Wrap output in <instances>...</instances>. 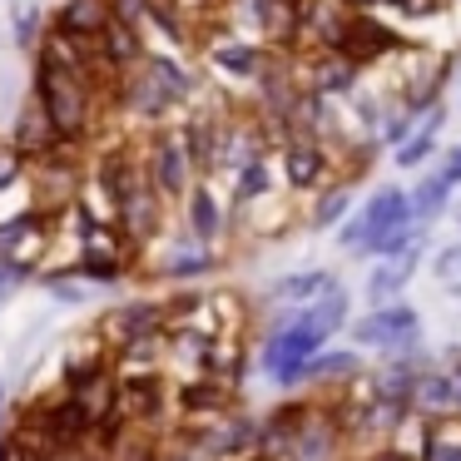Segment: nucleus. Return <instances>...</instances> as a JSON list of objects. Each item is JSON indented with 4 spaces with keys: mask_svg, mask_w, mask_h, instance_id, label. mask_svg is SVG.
I'll use <instances>...</instances> for the list:
<instances>
[{
    "mask_svg": "<svg viewBox=\"0 0 461 461\" xmlns=\"http://www.w3.org/2000/svg\"><path fill=\"white\" fill-rule=\"evenodd\" d=\"M338 243L357 258H397L411 243H421V223L411 219L407 189H397V184L377 189L352 219H342Z\"/></svg>",
    "mask_w": 461,
    "mask_h": 461,
    "instance_id": "f257e3e1",
    "label": "nucleus"
},
{
    "mask_svg": "<svg viewBox=\"0 0 461 461\" xmlns=\"http://www.w3.org/2000/svg\"><path fill=\"white\" fill-rule=\"evenodd\" d=\"M114 100H120V110L134 114V120H154V124H159V120H169L179 104L194 100V75L184 70L174 55L149 50L130 75H120Z\"/></svg>",
    "mask_w": 461,
    "mask_h": 461,
    "instance_id": "f03ea898",
    "label": "nucleus"
},
{
    "mask_svg": "<svg viewBox=\"0 0 461 461\" xmlns=\"http://www.w3.org/2000/svg\"><path fill=\"white\" fill-rule=\"evenodd\" d=\"M35 100L50 114L60 144L90 140L95 124H100V110H104V95L85 75L65 70V65H50V60H35Z\"/></svg>",
    "mask_w": 461,
    "mask_h": 461,
    "instance_id": "7ed1b4c3",
    "label": "nucleus"
},
{
    "mask_svg": "<svg viewBox=\"0 0 461 461\" xmlns=\"http://www.w3.org/2000/svg\"><path fill=\"white\" fill-rule=\"evenodd\" d=\"M328 348V338L312 328H303L298 322V308H288L278 318V328L268 332V342H263L258 352V367L268 382H278V387H293V382H303V372H308V362L318 357V352Z\"/></svg>",
    "mask_w": 461,
    "mask_h": 461,
    "instance_id": "20e7f679",
    "label": "nucleus"
},
{
    "mask_svg": "<svg viewBox=\"0 0 461 461\" xmlns=\"http://www.w3.org/2000/svg\"><path fill=\"white\" fill-rule=\"evenodd\" d=\"M348 338L357 348H382L392 357H417L421 352V318L411 303H387V308H367L362 318H348Z\"/></svg>",
    "mask_w": 461,
    "mask_h": 461,
    "instance_id": "39448f33",
    "label": "nucleus"
},
{
    "mask_svg": "<svg viewBox=\"0 0 461 461\" xmlns=\"http://www.w3.org/2000/svg\"><path fill=\"white\" fill-rule=\"evenodd\" d=\"M283 179L298 194H322L328 184H338L342 174H338V164H332V144H322L318 134L293 130L288 140H283Z\"/></svg>",
    "mask_w": 461,
    "mask_h": 461,
    "instance_id": "423d86ee",
    "label": "nucleus"
},
{
    "mask_svg": "<svg viewBox=\"0 0 461 461\" xmlns=\"http://www.w3.org/2000/svg\"><path fill=\"white\" fill-rule=\"evenodd\" d=\"M144 174H149V184L164 199H184V194H189L194 159H189V149H184L179 130H159L149 140V149H144Z\"/></svg>",
    "mask_w": 461,
    "mask_h": 461,
    "instance_id": "0eeeda50",
    "label": "nucleus"
},
{
    "mask_svg": "<svg viewBox=\"0 0 461 461\" xmlns=\"http://www.w3.org/2000/svg\"><path fill=\"white\" fill-rule=\"evenodd\" d=\"M159 223H164V194L149 184V174H140V179L130 184V194L120 199V209H114V229L124 233V243L144 249V243L159 233Z\"/></svg>",
    "mask_w": 461,
    "mask_h": 461,
    "instance_id": "6e6552de",
    "label": "nucleus"
},
{
    "mask_svg": "<svg viewBox=\"0 0 461 461\" xmlns=\"http://www.w3.org/2000/svg\"><path fill=\"white\" fill-rule=\"evenodd\" d=\"M203 55L209 65L233 85H258L263 70L273 65L268 45H253V41H239V35H219V41H203Z\"/></svg>",
    "mask_w": 461,
    "mask_h": 461,
    "instance_id": "1a4fd4ad",
    "label": "nucleus"
},
{
    "mask_svg": "<svg viewBox=\"0 0 461 461\" xmlns=\"http://www.w3.org/2000/svg\"><path fill=\"white\" fill-rule=\"evenodd\" d=\"M114 411L130 427H154L164 417V377L159 372H130L114 377Z\"/></svg>",
    "mask_w": 461,
    "mask_h": 461,
    "instance_id": "9d476101",
    "label": "nucleus"
},
{
    "mask_svg": "<svg viewBox=\"0 0 461 461\" xmlns=\"http://www.w3.org/2000/svg\"><path fill=\"white\" fill-rule=\"evenodd\" d=\"M164 322H169V308L154 298H134V303H120L100 318V332L120 348V342H134V338H159Z\"/></svg>",
    "mask_w": 461,
    "mask_h": 461,
    "instance_id": "9b49d317",
    "label": "nucleus"
},
{
    "mask_svg": "<svg viewBox=\"0 0 461 461\" xmlns=\"http://www.w3.org/2000/svg\"><path fill=\"white\" fill-rule=\"evenodd\" d=\"M11 149L25 159V169H31L35 159H45V154H55L60 149V134H55V124H50V114L41 110V100H25L21 104V114H15V130H11Z\"/></svg>",
    "mask_w": 461,
    "mask_h": 461,
    "instance_id": "f8f14e48",
    "label": "nucleus"
},
{
    "mask_svg": "<svg viewBox=\"0 0 461 461\" xmlns=\"http://www.w3.org/2000/svg\"><path fill=\"white\" fill-rule=\"evenodd\" d=\"M421 268V243H411L407 253H397V258H382L377 268L367 273V303L372 308H387V303H402V293H407V283L417 278Z\"/></svg>",
    "mask_w": 461,
    "mask_h": 461,
    "instance_id": "ddd939ff",
    "label": "nucleus"
},
{
    "mask_svg": "<svg viewBox=\"0 0 461 461\" xmlns=\"http://www.w3.org/2000/svg\"><path fill=\"white\" fill-rule=\"evenodd\" d=\"M95 50H100V60H104V70L120 80V75H130L134 65L149 55V45H144V31L140 25H130V21H110L100 31V41H95Z\"/></svg>",
    "mask_w": 461,
    "mask_h": 461,
    "instance_id": "4468645a",
    "label": "nucleus"
},
{
    "mask_svg": "<svg viewBox=\"0 0 461 461\" xmlns=\"http://www.w3.org/2000/svg\"><path fill=\"white\" fill-rule=\"evenodd\" d=\"M392 50H402V35H397V31L377 25L372 15H352L348 41H342V50H338V55H348V60L362 70V65H377L382 55H392Z\"/></svg>",
    "mask_w": 461,
    "mask_h": 461,
    "instance_id": "2eb2a0df",
    "label": "nucleus"
},
{
    "mask_svg": "<svg viewBox=\"0 0 461 461\" xmlns=\"http://www.w3.org/2000/svg\"><path fill=\"white\" fill-rule=\"evenodd\" d=\"M213 427L219 431H213V437H199V441L219 461H233V456L243 461V456H253V451L263 447V427L253 417H223V421H213Z\"/></svg>",
    "mask_w": 461,
    "mask_h": 461,
    "instance_id": "dca6fc26",
    "label": "nucleus"
},
{
    "mask_svg": "<svg viewBox=\"0 0 461 461\" xmlns=\"http://www.w3.org/2000/svg\"><path fill=\"white\" fill-rule=\"evenodd\" d=\"M50 239V213L45 209H25L15 219L0 223V258H21L25 263V249H45Z\"/></svg>",
    "mask_w": 461,
    "mask_h": 461,
    "instance_id": "f3484780",
    "label": "nucleus"
},
{
    "mask_svg": "<svg viewBox=\"0 0 461 461\" xmlns=\"http://www.w3.org/2000/svg\"><path fill=\"white\" fill-rule=\"evenodd\" d=\"M348 318H352V298H348L342 283H332L328 293H318L312 303H303V308H298V322H303V328H312V332H322V338L342 332V328H348Z\"/></svg>",
    "mask_w": 461,
    "mask_h": 461,
    "instance_id": "a211bd4d",
    "label": "nucleus"
},
{
    "mask_svg": "<svg viewBox=\"0 0 461 461\" xmlns=\"http://www.w3.org/2000/svg\"><path fill=\"white\" fill-rule=\"evenodd\" d=\"M308 55H312V65H308V85H303L308 95L328 100V95H342L357 85V65L348 55H338V50H308Z\"/></svg>",
    "mask_w": 461,
    "mask_h": 461,
    "instance_id": "6ab92c4d",
    "label": "nucleus"
},
{
    "mask_svg": "<svg viewBox=\"0 0 461 461\" xmlns=\"http://www.w3.org/2000/svg\"><path fill=\"white\" fill-rule=\"evenodd\" d=\"M184 149L194 159V174H209L219 169V149H223V120L219 114H199V120L184 124Z\"/></svg>",
    "mask_w": 461,
    "mask_h": 461,
    "instance_id": "aec40b11",
    "label": "nucleus"
},
{
    "mask_svg": "<svg viewBox=\"0 0 461 461\" xmlns=\"http://www.w3.org/2000/svg\"><path fill=\"white\" fill-rule=\"evenodd\" d=\"M441 130H447V110L437 104V110H431L427 120L407 134V144H397V149H392V164H397V169H421V164L441 149Z\"/></svg>",
    "mask_w": 461,
    "mask_h": 461,
    "instance_id": "412c9836",
    "label": "nucleus"
},
{
    "mask_svg": "<svg viewBox=\"0 0 461 461\" xmlns=\"http://www.w3.org/2000/svg\"><path fill=\"white\" fill-rule=\"evenodd\" d=\"M110 0H65L60 11H55V31L65 35H80V41H100V31L110 25Z\"/></svg>",
    "mask_w": 461,
    "mask_h": 461,
    "instance_id": "4be33fe9",
    "label": "nucleus"
},
{
    "mask_svg": "<svg viewBox=\"0 0 461 461\" xmlns=\"http://www.w3.org/2000/svg\"><path fill=\"white\" fill-rule=\"evenodd\" d=\"M184 213H189V239L203 243V249H213V239H219V229H223V209H219V199H213L209 184H189Z\"/></svg>",
    "mask_w": 461,
    "mask_h": 461,
    "instance_id": "5701e85b",
    "label": "nucleus"
},
{
    "mask_svg": "<svg viewBox=\"0 0 461 461\" xmlns=\"http://www.w3.org/2000/svg\"><path fill=\"white\" fill-rule=\"evenodd\" d=\"M229 402H233V382L199 377V382H184V387H179V407H184V417H199V421L223 417V411H229Z\"/></svg>",
    "mask_w": 461,
    "mask_h": 461,
    "instance_id": "b1692460",
    "label": "nucleus"
},
{
    "mask_svg": "<svg viewBox=\"0 0 461 461\" xmlns=\"http://www.w3.org/2000/svg\"><path fill=\"white\" fill-rule=\"evenodd\" d=\"M332 273L328 268H303V273H283L278 283L268 288V298L273 303H288V308H303V303H312L318 293H328L332 288Z\"/></svg>",
    "mask_w": 461,
    "mask_h": 461,
    "instance_id": "393cba45",
    "label": "nucleus"
},
{
    "mask_svg": "<svg viewBox=\"0 0 461 461\" xmlns=\"http://www.w3.org/2000/svg\"><path fill=\"white\" fill-rule=\"evenodd\" d=\"M213 268H219V253L203 249V243H194V239H184L179 249H174L169 258L159 263V273H164V278H174V283L203 278V273H213Z\"/></svg>",
    "mask_w": 461,
    "mask_h": 461,
    "instance_id": "a878e982",
    "label": "nucleus"
},
{
    "mask_svg": "<svg viewBox=\"0 0 461 461\" xmlns=\"http://www.w3.org/2000/svg\"><path fill=\"white\" fill-rule=\"evenodd\" d=\"M411 407L421 411H456V372H421Z\"/></svg>",
    "mask_w": 461,
    "mask_h": 461,
    "instance_id": "bb28decb",
    "label": "nucleus"
},
{
    "mask_svg": "<svg viewBox=\"0 0 461 461\" xmlns=\"http://www.w3.org/2000/svg\"><path fill=\"white\" fill-rule=\"evenodd\" d=\"M268 189H273V164L268 159H249V164L233 169V203H239V209L268 199Z\"/></svg>",
    "mask_w": 461,
    "mask_h": 461,
    "instance_id": "cd10ccee",
    "label": "nucleus"
},
{
    "mask_svg": "<svg viewBox=\"0 0 461 461\" xmlns=\"http://www.w3.org/2000/svg\"><path fill=\"white\" fill-rule=\"evenodd\" d=\"M407 199H411V219L427 229V219H437V213L451 203V184L441 179V174H427L417 189H407Z\"/></svg>",
    "mask_w": 461,
    "mask_h": 461,
    "instance_id": "c85d7f7f",
    "label": "nucleus"
},
{
    "mask_svg": "<svg viewBox=\"0 0 461 461\" xmlns=\"http://www.w3.org/2000/svg\"><path fill=\"white\" fill-rule=\"evenodd\" d=\"M348 209H352V184L338 179V184H328V189L318 194V203H312L308 223H312V229H338V223L348 219Z\"/></svg>",
    "mask_w": 461,
    "mask_h": 461,
    "instance_id": "c756f323",
    "label": "nucleus"
},
{
    "mask_svg": "<svg viewBox=\"0 0 461 461\" xmlns=\"http://www.w3.org/2000/svg\"><path fill=\"white\" fill-rule=\"evenodd\" d=\"M357 352H328L322 348L318 357L308 362V372H303V377H312V382H338V377H357Z\"/></svg>",
    "mask_w": 461,
    "mask_h": 461,
    "instance_id": "7c9ffc66",
    "label": "nucleus"
},
{
    "mask_svg": "<svg viewBox=\"0 0 461 461\" xmlns=\"http://www.w3.org/2000/svg\"><path fill=\"white\" fill-rule=\"evenodd\" d=\"M41 35H45V15H41V5L21 0V5H15V45H21V50H35V45H41Z\"/></svg>",
    "mask_w": 461,
    "mask_h": 461,
    "instance_id": "2f4dec72",
    "label": "nucleus"
},
{
    "mask_svg": "<svg viewBox=\"0 0 461 461\" xmlns=\"http://www.w3.org/2000/svg\"><path fill=\"white\" fill-rule=\"evenodd\" d=\"M431 273H437V283L447 293H456L461 298V243H451V249L437 253V263H431Z\"/></svg>",
    "mask_w": 461,
    "mask_h": 461,
    "instance_id": "473e14b6",
    "label": "nucleus"
},
{
    "mask_svg": "<svg viewBox=\"0 0 461 461\" xmlns=\"http://www.w3.org/2000/svg\"><path fill=\"white\" fill-rule=\"evenodd\" d=\"M421 461H461V441L456 437H431V447L421 451Z\"/></svg>",
    "mask_w": 461,
    "mask_h": 461,
    "instance_id": "72a5a7b5",
    "label": "nucleus"
},
{
    "mask_svg": "<svg viewBox=\"0 0 461 461\" xmlns=\"http://www.w3.org/2000/svg\"><path fill=\"white\" fill-rule=\"evenodd\" d=\"M21 174H25V159H21L15 149H5V154H0V194L11 189V184L21 179Z\"/></svg>",
    "mask_w": 461,
    "mask_h": 461,
    "instance_id": "f704fd0d",
    "label": "nucleus"
},
{
    "mask_svg": "<svg viewBox=\"0 0 461 461\" xmlns=\"http://www.w3.org/2000/svg\"><path fill=\"white\" fill-rule=\"evenodd\" d=\"M45 288H50L60 303H85V283H80V278H75V283H65V278H45Z\"/></svg>",
    "mask_w": 461,
    "mask_h": 461,
    "instance_id": "c9c22d12",
    "label": "nucleus"
},
{
    "mask_svg": "<svg viewBox=\"0 0 461 461\" xmlns=\"http://www.w3.org/2000/svg\"><path fill=\"white\" fill-rule=\"evenodd\" d=\"M377 461H421V456H407V451H382Z\"/></svg>",
    "mask_w": 461,
    "mask_h": 461,
    "instance_id": "e433bc0d",
    "label": "nucleus"
},
{
    "mask_svg": "<svg viewBox=\"0 0 461 461\" xmlns=\"http://www.w3.org/2000/svg\"><path fill=\"white\" fill-rule=\"evenodd\" d=\"M11 288H15V283L5 278V273H0V298H5V293H11Z\"/></svg>",
    "mask_w": 461,
    "mask_h": 461,
    "instance_id": "4c0bfd02",
    "label": "nucleus"
},
{
    "mask_svg": "<svg viewBox=\"0 0 461 461\" xmlns=\"http://www.w3.org/2000/svg\"><path fill=\"white\" fill-rule=\"evenodd\" d=\"M456 411H461V362H456Z\"/></svg>",
    "mask_w": 461,
    "mask_h": 461,
    "instance_id": "58836bf2",
    "label": "nucleus"
},
{
    "mask_svg": "<svg viewBox=\"0 0 461 461\" xmlns=\"http://www.w3.org/2000/svg\"><path fill=\"white\" fill-rule=\"evenodd\" d=\"M154 461H189V456H184V451H174V456H154Z\"/></svg>",
    "mask_w": 461,
    "mask_h": 461,
    "instance_id": "ea45409f",
    "label": "nucleus"
},
{
    "mask_svg": "<svg viewBox=\"0 0 461 461\" xmlns=\"http://www.w3.org/2000/svg\"><path fill=\"white\" fill-rule=\"evenodd\" d=\"M243 461H278V456H263V451H253V456H243Z\"/></svg>",
    "mask_w": 461,
    "mask_h": 461,
    "instance_id": "a19ab883",
    "label": "nucleus"
},
{
    "mask_svg": "<svg viewBox=\"0 0 461 461\" xmlns=\"http://www.w3.org/2000/svg\"><path fill=\"white\" fill-rule=\"evenodd\" d=\"M451 213H456V229H461V203H456V209H451Z\"/></svg>",
    "mask_w": 461,
    "mask_h": 461,
    "instance_id": "79ce46f5",
    "label": "nucleus"
}]
</instances>
